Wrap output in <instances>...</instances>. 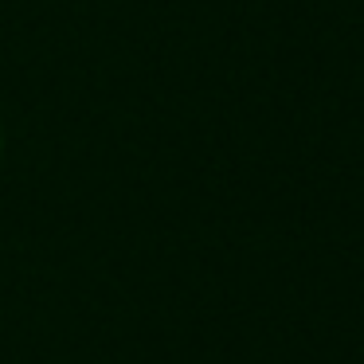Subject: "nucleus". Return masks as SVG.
<instances>
[{
    "mask_svg": "<svg viewBox=\"0 0 364 364\" xmlns=\"http://www.w3.org/2000/svg\"><path fill=\"white\" fill-rule=\"evenodd\" d=\"M0 145H4V134H0Z\"/></svg>",
    "mask_w": 364,
    "mask_h": 364,
    "instance_id": "obj_1",
    "label": "nucleus"
}]
</instances>
